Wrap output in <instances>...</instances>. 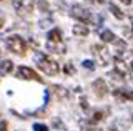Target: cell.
Masks as SVG:
<instances>
[{
    "label": "cell",
    "instance_id": "12",
    "mask_svg": "<svg viewBox=\"0 0 133 131\" xmlns=\"http://www.w3.org/2000/svg\"><path fill=\"white\" fill-rule=\"evenodd\" d=\"M47 50L53 52V53H60V55H63V53H65V45H63V43H52V42H47Z\"/></svg>",
    "mask_w": 133,
    "mask_h": 131
},
{
    "label": "cell",
    "instance_id": "21",
    "mask_svg": "<svg viewBox=\"0 0 133 131\" xmlns=\"http://www.w3.org/2000/svg\"><path fill=\"white\" fill-rule=\"evenodd\" d=\"M110 76H113V78L115 80H125V75H122V73H120V71H116V70H113V71H110Z\"/></svg>",
    "mask_w": 133,
    "mask_h": 131
},
{
    "label": "cell",
    "instance_id": "22",
    "mask_svg": "<svg viewBox=\"0 0 133 131\" xmlns=\"http://www.w3.org/2000/svg\"><path fill=\"white\" fill-rule=\"evenodd\" d=\"M82 65H83V68H87V70H93V68H95V63L91 60H85Z\"/></svg>",
    "mask_w": 133,
    "mask_h": 131
},
{
    "label": "cell",
    "instance_id": "16",
    "mask_svg": "<svg viewBox=\"0 0 133 131\" xmlns=\"http://www.w3.org/2000/svg\"><path fill=\"white\" fill-rule=\"evenodd\" d=\"M53 90H55L57 98H60V100H65V98L68 96V91H66L63 86H53Z\"/></svg>",
    "mask_w": 133,
    "mask_h": 131
},
{
    "label": "cell",
    "instance_id": "18",
    "mask_svg": "<svg viewBox=\"0 0 133 131\" xmlns=\"http://www.w3.org/2000/svg\"><path fill=\"white\" fill-rule=\"evenodd\" d=\"M103 114H105L103 111H95V113H93V118H91V121H93V123H98V121H102L103 118H105Z\"/></svg>",
    "mask_w": 133,
    "mask_h": 131
},
{
    "label": "cell",
    "instance_id": "26",
    "mask_svg": "<svg viewBox=\"0 0 133 131\" xmlns=\"http://www.w3.org/2000/svg\"><path fill=\"white\" fill-rule=\"evenodd\" d=\"M80 105H82V108H83V110H88V101H87V100H82V101H80Z\"/></svg>",
    "mask_w": 133,
    "mask_h": 131
},
{
    "label": "cell",
    "instance_id": "9",
    "mask_svg": "<svg viewBox=\"0 0 133 131\" xmlns=\"http://www.w3.org/2000/svg\"><path fill=\"white\" fill-rule=\"evenodd\" d=\"M47 42H52V43H62V32L58 28H53L47 33Z\"/></svg>",
    "mask_w": 133,
    "mask_h": 131
},
{
    "label": "cell",
    "instance_id": "27",
    "mask_svg": "<svg viewBox=\"0 0 133 131\" xmlns=\"http://www.w3.org/2000/svg\"><path fill=\"white\" fill-rule=\"evenodd\" d=\"M3 23H5V18H3V13L0 12V28L3 27Z\"/></svg>",
    "mask_w": 133,
    "mask_h": 131
},
{
    "label": "cell",
    "instance_id": "7",
    "mask_svg": "<svg viewBox=\"0 0 133 131\" xmlns=\"http://www.w3.org/2000/svg\"><path fill=\"white\" fill-rule=\"evenodd\" d=\"M91 88H93V91H95V95H97L98 98H103L108 93V88H107V83H105V80L103 78H98V80H95L93 83H91Z\"/></svg>",
    "mask_w": 133,
    "mask_h": 131
},
{
    "label": "cell",
    "instance_id": "17",
    "mask_svg": "<svg viewBox=\"0 0 133 131\" xmlns=\"http://www.w3.org/2000/svg\"><path fill=\"white\" fill-rule=\"evenodd\" d=\"M37 7H38L42 12H48V10H50L48 2H45V0H38V2H37Z\"/></svg>",
    "mask_w": 133,
    "mask_h": 131
},
{
    "label": "cell",
    "instance_id": "25",
    "mask_svg": "<svg viewBox=\"0 0 133 131\" xmlns=\"http://www.w3.org/2000/svg\"><path fill=\"white\" fill-rule=\"evenodd\" d=\"M50 23H52V20H40V27L42 28H45V27H48Z\"/></svg>",
    "mask_w": 133,
    "mask_h": 131
},
{
    "label": "cell",
    "instance_id": "5",
    "mask_svg": "<svg viewBox=\"0 0 133 131\" xmlns=\"http://www.w3.org/2000/svg\"><path fill=\"white\" fill-rule=\"evenodd\" d=\"M91 53L98 58L100 65H108V63H110V60H111L110 52H108L103 45H91Z\"/></svg>",
    "mask_w": 133,
    "mask_h": 131
},
{
    "label": "cell",
    "instance_id": "6",
    "mask_svg": "<svg viewBox=\"0 0 133 131\" xmlns=\"http://www.w3.org/2000/svg\"><path fill=\"white\" fill-rule=\"evenodd\" d=\"M17 76L22 80H35V81H42V76H38V73L33 71L28 67H18L17 70Z\"/></svg>",
    "mask_w": 133,
    "mask_h": 131
},
{
    "label": "cell",
    "instance_id": "15",
    "mask_svg": "<svg viewBox=\"0 0 133 131\" xmlns=\"http://www.w3.org/2000/svg\"><path fill=\"white\" fill-rule=\"evenodd\" d=\"M108 10H110V12H111V13H113V15H115V17H116V18H118V20H122V18L125 17V15H123V12H122V10H120V9H118V7H116V5H115V3H110V5H108Z\"/></svg>",
    "mask_w": 133,
    "mask_h": 131
},
{
    "label": "cell",
    "instance_id": "10",
    "mask_svg": "<svg viewBox=\"0 0 133 131\" xmlns=\"http://www.w3.org/2000/svg\"><path fill=\"white\" fill-rule=\"evenodd\" d=\"M113 63H115V70L116 71H120L122 75H125L127 76V73H128V67H127V63L120 58V56H115L113 58Z\"/></svg>",
    "mask_w": 133,
    "mask_h": 131
},
{
    "label": "cell",
    "instance_id": "13",
    "mask_svg": "<svg viewBox=\"0 0 133 131\" xmlns=\"http://www.w3.org/2000/svg\"><path fill=\"white\" fill-rule=\"evenodd\" d=\"M12 70H14V63H12L10 60H3L0 61V75H8Z\"/></svg>",
    "mask_w": 133,
    "mask_h": 131
},
{
    "label": "cell",
    "instance_id": "4",
    "mask_svg": "<svg viewBox=\"0 0 133 131\" xmlns=\"http://www.w3.org/2000/svg\"><path fill=\"white\" fill-rule=\"evenodd\" d=\"M72 17L77 18L80 23H90L91 18H93L91 13H90V10L83 9L82 5H72Z\"/></svg>",
    "mask_w": 133,
    "mask_h": 131
},
{
    "label": "cell",
    "instance_id": "28",
    "mask_svg": "<svg viewBox=\"0 0 133 131\" xmlns=\"http://www.w3.org/2000/svg\"><path fill=\"white\" fill-rule=\"evenodd\" d=\"M122 2L125 3V5H130V3H131V0H122Z\"/></svg>",
    "mask_w": 133,
    "mask_h": 131
},
{
    "label": "cell",
    "instance_id": "30",
    "mask_svg": "<svg viewBox=\"0 0 133 131\" xmlns=\"http://www.w3.org/2000/svg\"><path fill=\"white\" fill-rule=\"evenodd\" d=\"M95 2H97V3H103V2H105V0H95Z\"/></svg>",
    "mask_w": 133,
    "mask_h": 131
},
{
    "label": "cell",
    "instance_id": "14",
    "mask_svg": "<svg viewBox=\"0 0 133 131\" xmlns=\"http://www.w3.org/2000/svg\"><path fill=\"white\" fill-rule=\"evenodd\" d=\"M100 38H102L105 43H113V42H116V40H115V33L111 30H103L102 33H100Z\"/></svg>",
    "mask_w": 133,
    "mask_h": 131
},
{
    "label": "cell",
    "instance_id": "29",
    "mask_svg": "<svg viewBox=\"0 0 133 131\" xmlns=\"http://www.w3.org/2000/svg\"><path fill=\"white\" fill-rule=\"evenodd\" d=\"M108 131H116V128H115V126H110V128H108Z\"/></svg>",
    "mask_w": 133,
    "mask_h": 131
},
{
    "label": "cell",
    "instance_id": "8",
    "mask_svg": "<svg viewBox=\"0 0 133 131\" xmlns=\"http://www.w3.org/2000/svg\"><path fill=\"white\" fill-rule=\"evenodd\" d=\"M113 96H115L118 101H127V100L133 101V90H127V88L113 90Z\"/></svg>",
    "mask_w": 133,
    "mask_h": 131
},
{
    "label": "cell",
    "instance_id": "2",
    "mask_svg": "<svg viewBox=\"0 0 133 131\" xmlns=\"http://www.w3.org/2000/svg\"><path fill=\"white\" fill-rule=\"evenodd\" d=\"M5 45H7V48L10 52H14V53H17V55H20V56H23L25 53H27V43H25V40L20 38L18 35L8 37L5 40Z\"/></svg>",
    "mask_w": 133,
    "mask_h": 131
},
{
    "label": "cell",
    "instance_id": "24",
    "mask_svg": "<svg viewBox=\"0 0 133 131\" xmlns=\"http://www.w3.org/2000/svg\"><path fill=\"white\" fill-rule=\"evenodd\" d=\"M7 128H8V123L3 121V120H0V131H7Z\"/></svg>",
    "mask_w": 133,
    "mask_h": 131
},
{
    "label": "cell",
    "instance_id": "20",
    "mask_svg": "<svg viewBox=\"0 0 133 131\" xmlns=\"http://www.w3.org/2000/svg\"><path fill=\"white\" fill-rule=\"evenodd\" d=\"M53 128H57V131H65V126L62 120H53Z\"/></svg>",
    "mask_w": 133,
    "mask_h": 131
},
{
    "label": "cell",
    "instance_id": "11",
    "mask_svg": "<svg viewBox=\"0 0 133 131\" xmlns=\"http://www.w3.org/2000/svg\"><path fill=\"white\" fill-rule=\"evenodd\" d=\"M72 32H73V35H77V37H87L88 35V28H87L85 23H75Z\"/></svg>",
    "mask_w": 133,
    "mask_h": 131
},
{
    "label": "cell",
    "instance_id": "1",
    "mask_svg": "<svg viewBox=\"0 0 133 131\" xmlns=\"http://www.w3.org/2000/svg\"><path fill=\"white\" fill-rule=\"evenodd\" d=\"M35 61H37V67L48 76H55V75H58V71H60V67H58L57 61H53L52 58L45 56L43 53H40V52L35 55Z\"/></svg>",
    "mask_w": 133,
    "mask_h": 131
},
{
    "label": "cell",
    "instance_id": "19",
    "mask_svg": "<svg viewBox=\"0 0 133 131\" xmlns=\"http://www.w3.org/2000/svg\"><path fill=\"white\" fill-rule=\"evenodd\" d=\"M33 131H50L47 125H42V123H35L33 125Z\"/></svg>",
    "mask_w": 133,
    "mask_h": 131
},
{
    "label": "cell",
    "instance_id": "3",
    "mask_svg": "<svg viewBox=\"0 0 133 131\" xmlns=\"http://www.w3.org/2000/svg\"><path fill=\"white\" fill-rule=\"evenodd\" d=\"M14 7L17 10V13L22 15V17H27L33 12V7H35V2L33 0H14Z\"/></svg>",
    "mask_w": 133,
    "mask_h": 131
},
{
    "label": "cell",
    "instance_id": "23",
    "mask_svg": "<svg viewBox=\"0 0 133 131\" xmlns=\"http://www.w3.org/2000/svg\"><path fill=\"white\" fill-rule=\"evenodd\" d=\"M65 73H66V75H73V73H75V67H73L72 63H66L65 65Z\"/></svg>",
    "mask_w": 133,
    "mask_h": 131
}]
</instances>
